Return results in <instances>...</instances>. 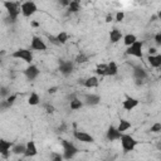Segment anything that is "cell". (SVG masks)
Here are the masks:
<instances>
[{
  "label": "cell",
  "mask_w": 161,
  "mask_h": 161,
  "mask_svg": "<svg viewBox=\"0 0 161 161\" xmlns=\"http://www.w3.org/2000/svg\"><path fill=\"white\" fill-rule=\"evenodd\" d=\"M20 3L14 2H4V6L8 10V17L11 22H15L20 14Z\"/></svg>",
  "instance_id": "1"
},
{
  "label": "cell",
  "mask_w": 161,
  "mask_h": 161,
  "mask_svg": "<svg viewBox=\"0 0 161 161\" xmlns=\"http://www.w3.org/2000/svg\"><path fill=\"white\" fill-rule=\"evenodd\" d=\"M61 141H62V145H63V157L65 160L73 159L79 152V150L71 141H67V140H61Z\"/></svg>",
  "instance_id": "2"
},
{
  "label": "cell",
  "mask_w": 161,
  "mask_h": 161,
  "mask_svg": "<svg viewBox=\"0 0 161 161\" xmlns=\"http://www.w3.org/2000/svg\"><path fill=\"white\" fill-rule=\"evenodd\" d=\"M120 140H121V145H122V149H124V151L125 152H130V151H133V149L136 147V145H137V141L133 139L131 135H121V137H120Z\"/></svg>",
  "instance_id": "3"
},
{
  "label": "cell",
  "mask_w": 161,
  "mask_h": 161,
  "mask_svg": "<svg viewBox=\"0 0 161 161\" xmlns=\"http://www.w3.org/2000/svg\"><path fill=\"white\" fill-rule=\"evenodd\" d=\"M13 58H17V59H23L26 63H32L33 62V53L30 49H25V48H20L18 50H15L14 53L11 54Z\"/></svg>",
  "instance_id": "4"
},
{
  "label": "cell",
  "mask_w": 161,
  "mask_h": 161,
  "mask_svg": "<svg viewBox=\"0 0 161 161\" xmlns=\"http://www.w3.org/2000/svg\"><path fill=\"white\" fill-rule=\"evenodd\" d=\"M37 10H38V8H37L35 3H33V2H25L20 5V13L25 18H30L33 14H35Z\"/></svg>",
  "instance_id": "5"
},
{
  "label": "cell",
  "mask_w": 161,
  "mask_h": 161,
  "mask_svg": "<svg viewBox=\"0 0 161 161\" xmlns=\"http://www.w3.org/2000/svg\"><path fill=\"white\" fill-rule=\"evenodd\" d=\"M142 47H143V43L140 42V40H136L135 43L132 45H130L126 50V54L128 56H133L136 58H142Z\"/></svg>",
  "instance_id": "6"
},
{
  "label": "cell",
  "mask_w": 161,
  "mask_h": 161,
  "mask_svg": "<svg viewBox=\"0 0 161 161\" xmlns=\"http://www.w3.org/2000/svg\"><path fill=\"white\" fill-rule=\"evenodd\" d=\"M73 136L74 139H77L78 141L80 142H84V143H92V142H95V139H93V136H91L89 133L87 132H83V131H73Z\"/></svg>",
  "instance_id": "7"
},
{
  "label": "cell",
  "mask_w": 161,
  "mask_h": 161,
  "mask_svg": "<svg viewBox=\"0 0 161 161\" xmlns=\"http://www.w3.org/2000/svg\"><path fill=\"white\" fill-rule=\"evenodd\" d=\"M73 63L69 62V61H63L61 59L59 61V71L63 76H69L72 72H73Z\"/></svg>",
  "instance_id": "8"
},
{
  "label": "cell",
  "mask_w": 161,
  "mask_h": 161,
  "mask_svg": "<svg viewBox=\"0 0 161 161\" xmlns=\"http://www.w3.org/2000/svg\"><path fill=\"white\" fill-rule=\"evenodd\" d=\"M13 142L10 141H6L4 139H0V155H2L3 157L8 159L9 157V154H10V149L13 147Z\"/></svg>",
  "instance_id": "9"
},
{
  "label": "cell",
  "mask_w": 161,
  "mask_h": 161,
  "mask_svg": "<svg viewBox=\"0 0 161 161\" xmlns=\"http://www.w3.org/2000/svg\"><path fill=\"white\" fill-rule=\"evenodd\" d=\"M30 48H32L33 50L43 52V50H47V44L42 40V38H39V37H33Z\"/></svg>",
  "instance_id": "10"
},
{
  "label": "cell",
  "mask_w": 161,
  "mask_h": 161,
  "mask_svg": "<svg viewBox=\"0 0 161 161\" xmlns=\"http://www.w3.org/2000/svg\"><path fill=\"white\" fill-rule=\"evenodd\" d=\"M24 74H25V77L28 78V79L33 80V79H35V78L39 76V69H38V67H37V65L30 64L29 67H26V68H25Z\"/></svg>",
  "instance_id": "11"
},
{
  "label": "cell",
  "mask_w": 161,
  "mask_h": 161,
  "mask_svg": "<svg viewBox=\"0 0 161 161\" xmlns=\"http://www.w3.org/2000/svg\"><path fill=\"white\" fill-rule=\"evenodd\" d=\"M139 100L137 98H133V97H126V100L124 101V103H122V107L126 110V111H131V110H133L135 107H137L139 106Z\"/></svg>",
  "instance_id": "12"
},
{
  "label": "cell",
  "mask_w": 161,
  "mask_h": 161,
  "mask_svg": "<svg viewBox=\"0 0 161 161\" xmlns=\"http://www.w3.org/2000/svg\"><path fill=\"white\" fill-rule=\"evenodd\" d=\"M38 154V150H37V146H35V142L34 141H29L28 143L25 145V152H24V156L25 157H33Z\"/></svg>",
  "instance_id": "13"
},
{
  "label": "cell",
  "mask_w": 161,
  "mask_h": 161,
  "mask_svg": "<svg viewBox=\"0 0 161 161\" xmlns=\"http://www.w3.org/2000/svg\"><path fill=\"white\" fill-rule=\"evenodd\" d=\"M121 135H122V133L118 132V130L116 127L110 126L108 130H107V135L106 136H107V139H108L110 141H115V140H120Z\"/></svg>",
  "instance_id": "14"
},
{
  "label": "cell",
  "mask_w": 161,
  "mask_h": 161,
  "mask_svg": "<svg viewBox=\"0 0 161 161\" xmlns=\"http://www.w3.org/2000/svg\"><path fill=\"white\" fill-rule=\"evenodd\" d=\"M100 101H101V97L98 95H93V93L86 95V97H84V102L88 106H96V104L100 103Z\"/></svg>",
  "instance_id": "15"
},
{
  "label": "cell",
  "mask_w": 161,
  "mask_h": 161,
  "mask_svg": "<svg viewBox=\"0 0 161 161\" xmlns=\"http://www.w3.org/2000/svg\"><path fill=\"white\" fill-rule=\"evenodd\" d=\"M133 77H135V79L143 80L147 78V72L143 68H141V67H135V68H133Z\"/></svg>",
  "instance_id": "16"
},
{
  "label": "cell",
  "mask_w": 161,
  "mask_h": 161,
  "mask_svg": "<svg viewBox=\"0 0 161 161\" xmlns=\"http://www.w3.org/2000/svg\"><path fill=\"white\" fill-rule=\"evenodd\" d=\"M98 82L100 80H98L97 77H89V78L83 80V86L86 88H96L98 86Z\"/></svg>",
  "instance_id": "17"
},
{
  "label": "cell",
  "mask_w": 161,
  "mask_h": 161,
  "mask_svg": "<svg viewBox=\"0 0 161 161\" xmlns=\"http://www.w3.org/2000/svg\"><path fill=\"white\" fill-rule=\"evenodd\" d=\"M147 61H149V63L151 64V67H154V68H160V67H161V56L160 54L149 56Z\"/></svg>",
  "instance_id": "18"
},
{
  "label": "cell",
  "mask_w": 161,
  "mask_h": 161,
  "mask_svg": "<svg viewBox=\"0 0 161 161\" xmlns=\"http://www.w3.org/2000/svg\"><path fill=\"white\" fill-rule=\"evenodd\" d=\"M121 38H122V33H121L117 28H113L111 30V33H110V40L112 43H117V42L121 40Z\"/></svg>",
  "instance_id": "19"
},
{
  "label": "cell",
  "mask_w": 161,
  "mask_h": 161,
  "mask_svg": "<svg viewBox=\"0 0 161 161\" xmlns=\"http://www.w3.org/2000/svg\"><path fill=\"white\" fill-rule=\"evenodd\" d=\"M118 72V67L115 62H110L108 64H107V72H106V76H116Z\"/></svg>",
  "instance_id": "20"
},
{
  "label": "cell",
  "mask_w": 161,
  "mask_h": 161,
  "mask_svg": "<svg viewBox=\"0 0 161 161\" xmlns=\"http://www.w3.org/2000/svg\"><path fill=\"white\" fill-rule=\"evenodd\" d=\"M11 152L15 155H24L25 152V145L24 143H15L11 147Z\"/></svg>",
  "instance_id": "21"
},
{
  "label": "cell",
  "mask_w": 161,
  "mask_h": 161,
  "mask_svg": "<svg viewBox=\"0 0 161 161\" xmlns=\"http://www.w3.org/2000/svg\"><path fill=\"white\" fill-rule=\"evenodd\" d=\"M136 40H137V37H136L135 34H127V35L124 37V43H125L126 47L132 45L133 43L136 42Z\"/></svg>",
  "instance_id": "22"
},
{
  "label": "cell",
  "mask_w": 161,
  "mask_h": 161,
  "mask_svg": "<svg viewBox=\"0 0 161 161\" xmlns=\"http://www.w3.org/2000/svg\"><path fill=\"white\" fill-rule=\"evenodd\" d=\"M71 110L72 111H77V110H80L82 108V106H83V102L80 101V100H78V98H73V100H71Z\"/></svg>",
  "instance_id": "23"
},
{
  "label": "cell",
  "mask_w": 161,
  "mask_h": 161,
  "mask_svg": "<svg viewBox=\"0 0 161 161\" xmlns=\"http://www.w3.org/2000/svg\"><path fill=\"white\" fill-rule=\"evenodd\" d=\"M131 127V124L128 122V121H126V120H121L120 121V125H118V127H117V130H118V132H125V131H127L128 128Z\"/></svg>",
  "instance_id": "24"
},
{
  "label": "cell",
  "mask_w": 161,
  "mask_h": 161,
  "mask_svg": "<svg viewBox=\"0 0 161 161\" xmlns=\"http://www.w3.org/2000/svg\"><path fill=\"white\" fill-rule=\"evenodd\" d=\"M80 10V4L79 2H77V0H74V2H71L69 5H68V11L69 13H77Z\"/></svg>",
  "instance_id": "25"
},
{
  "label": "cell",
  "mask_w": 161,
  "mask_h": 161,
  "mask_svg": "<svg viewBox=\"0 0 161 161\" xmlns=\"http://www.w3.org/2000/svg\"><path fill=\"white\" fill-rule=\"evenodd\" d=\"M39 102H40V98H39V96L37 95V93H32V95L29 96V98H28V103L30 106H37Z\"/></svg>",
  "instance_id": "26"
},
{
  "label": "cell",
  "mask_w": 161,
  "mask_h": 161,
  "mask_svg": "<svg viewBox=\"0 0 161 161\" xmlns=\"http://www.w3.org/2000/svg\"><path fill=\"white\" fill-rule=\"evenodd\" d=\"M10 95H11V93H10V88L9 87H6V86H2V87H0V97H2V98L6 100Z\"/></svg>",
  "instance_id": "27"
},
{
  "label": "cell",
  "mask_w": 161,
  "mask_h": 161,
  "mask_svg": "<svg viewBox=\"0 0 161 161\" xmlns=\"http://www.w3.org/2000/svg\"><path fill=\"white\" fill-rule=\"evenodd\" d=\"M106 72H107V64L102 63V64H98V65H97V68H96V73H97L98 76L103 77V76H106Z\"/></svg>",
  "instance_id": "28"
},
{
  "label": "cell",
  "mask_w": 161,
  "mask_h": 161,
  "mask_svg": "<svg viewBox=\"0 0 161 161\" xmlns=\"http://www.w3.org/2000/svg\"><path fill=\"white\" fill-rule=\"evenodd\" d=\"M57 39H58V42H59L61 45H62V44H65L67 40H68V34H67L65 32H62V33H59V34L57 35Z\"/></svg>",
  "instance_id": "29"
},
{
  "label": "cell",
  "mask_w": 161,
  "mask_h": 161,
  "mask_svg": "<svg viewBox=\"0 0 161 161\" xmlns=\"http://www.w3.org/2000/svg\"><path fill=\"white\" fill-rule=\"evenodd\" d=\"M88 61V57L86 54H83V53H79V54L76 57V63L78 64H82V63H86Z\"/></svg>",
  "instance_id": "30"
},
{
  "label": "cell",
  "mask_w": 161,
  "mask_h": 161,
  "mask_svg": "<svg viewBox=\"0 0 161 161\" xmlns=\"http://www.w3.org/2000/svg\"><path fill=\"white\" fill-rule=\"evenodd\" d=\"M10 104L6 102V100H3V101H0V111H5L8 108H10Z\"/></svg>",
  "instance_id": "31"
},
{
  "label": "cell",
  "mask_w": 161,
  "mask_h": 161,
  "mask_svg": "<svg viewBox=\"0 0 161 161\" xmlns=\"http://www.w3.org/2000/svg\"><path fill=\"white\" fill-rule=\"evenodd\" d=\"M17 98H18V95H17V93H13V95H10V96L6 98V102H8L10 106H13V103L17 101Z\"/></svg>",
  "instance_id": "32"
},
{
  "label": "cell",
  "mask_w": 161,
  "mask_h": 161,
  "mask_svg": "<svg viewBox=\"0 0 161 161\" xmlns=\"http://www.w3.org/2000/svg\"><path fill=\"white\" fill-rule=\"evenodd\" d=\"M161 131V124L160 122H156L155 125H152V127H151V132H154V133H159Z\"/></svg>",
  "instance_id": "33"
},
{
  "label": "cell",
  "mask_w": 161,
  "mask_h": 161,
  "mask_svg": "<svg viewBox=\"0 0 161 161\" xmlns=\"http://www.w3.org/2000/svg\"><path fill=\"white\" fill-rule=\"evenodd\" d=\"M48 39H49V42H50L52 44H54V45H61L59 42H58V39H57V37H54V35H48Z\"/></svg>",
  "instance_id": "34"
},
{
  "label": "cell",
  "mask_w": 161,
  "mask_h": 161,
  "mask_svg": "<svg viewBox=\"0 0 161 161\" xmlns=\"http://www.w3.org/2000/svg\"><path fill=\"white\" fill-rule=\"evenodd\" d=\"M124 18H125V13L124 11H118L117 14H116V20L118 22V23H121L124 20Z\"/></svg>",
  "instance_id": "35"
},
{
  "label": "cell",
  "mask_w": 161,
  "mask_h": 161,
  "mask_svg": "<svg viewBox=\"0 0 161 161\" xmlns=\"http://www.w3.org/2000/svg\"><path fill=\"white\" fill-rule=\"evenodd\" d=\"M52 161H63V156L61 154H52Z\"/></svg>",
  "instance_id": "36"
},
{
  "label": "cell",
  "mask_w": 161,
  "mask_h": 161,
  "mask_svg": "<svg viewBox=\"0 0 161 161\" xmlns=\"http://www.w3.org/2000/svg\"><path fill=\"white\" fill-rule=\"evenodd\" d=\"M44 108H45V111H47L48 113H53V112L56 111L54 107H53L52 104H49V103H45V104H44Z\"/></svg>",
  "instance_id": "37"
},
{
  "label": "cell",
  "mask_w": 161,
  "mask_h": 161,
  "mask_svg": "<svg viewBox=\"0 0 161 161\" xmlns=\"http://www.w3.org/2000/svg\"><path fill=\"white\" fill-rule=\"evenodd\" d=\"M155 42H156L157 45H161V33H157L155 35Z\"/></svg>",
  "instance_id": "38"
},
{
  "label": "cell",
  "mask_w": 161,
  "mask_h": 161,
  "mask_svg": "<svg viewBox=\"0 0 161 161\" xmlns=\"http://www.w3.org/2000/svg\"><path fill=\"white\" fill-rule=\"evenodd\" d=\"M58 91V87L56 86V87H50L49 89H48V93H49V95H53V93H56Z\"/></svg>",
  "instance_id": "39"
},
{
  "label": "cell",
  "mask_w": 161,
  "mask_h": 161,
  "mask_svg": "<svg viewBox=\"0 0 161 161\" xmlns=\"http://www.w3.org/2000/svg\"><path fill=\"white\" fill-rule=\"evenodd\" d=\"M149 53H150V56H156V54H157V49L152 47V48L149 49Z\"/></svg>",
  "instance_id": "40"
},
{
  "label": "cell",
  "mask_w": 161,
  "mask_h": 161,
  "mask_svg": "<svg viewBox=\"0 0 161 161\" xmlns=\"http://www.w3.org/2000/svg\"><path fill=\"white\" fill-rule=\"evenodd\" d=\"M112 19H113L112 14H108V15L106 17V23H111V22H112Z\"/></svg>",
  "instance_id": "41"
},
{
  "label": "cell",
  "mask_w": 161,
  "mask_h": 161,
  "mask_svg": "<svg viewBox=\"0 0 161 161\" xmlns=\"http://www.w3.org/2000/svg\"><path fill=\"white\" fill-rule=\"evenodd\" d=\"M69 3H71V2H68V0H62V2H61L62 5H67V6L69 5Z\"/></svg>",
  "instance_id": "42"
},
{
  "label": "cell",
  "mask_w": 161,
  "mask_h": 161,
  "mask_svg": "<svg viewBox=\"0 0 161 161\" xmlns=\"http://www.w3.org/2000/svg\"><path fill=\"white\" fill-rule=\"evenodd\" d=\"M5 54V50H2L0 52V64H2V62H3V56Z\"/></svg>",
  "instance_id": "43"
},
{
  "label": "cell",
  "mask_w": 161,
  "mask_h": 161,
  "mask_svg": "<svg viewBox=\"0 0 161 161\" xmlns=\"http://www.w3.org/2000/svg\"><path fill=\"white\" fill-rule=\"evenodd\" d=\"M135 80H136V84L137 86H141L143 83V80H141V79H135Z\"/></svg>",
  "instance_id": "44"
},
{
  "label": "cell",
  "mask_w": 161,
  "mask_h": 161,
  "mask_svg": "<svg viewBox=\"0 0 161 161\" xmlns=\"http://www.w3.org/2000/svg\"><path fill=\"white\" fill-rule=\"evenodd\" d=\"M58 130H59V131H61V132H64V130H65V125H64V124H63V125H62V126H61V127H59V128H58Z\"/></svg>",
  "instance_id": "45"
},
{
  "label": "cell",
  "mask_w": 161,
  "mask_h": 161,
  "mask_svg": "<svg viewBox=\"0 0 161 161\" xmlns=\"http://www.w3.org/2000/svg\"><path fill=\"white\" fill-rule=\"evenodd\" d=\"M32 25L34 26V28H38V26H39V24H38L37 22H33V23H32Z\"/></svg>",
  "instance_id": "46"
},
{
  "label": "cell",
  "mask_w": 161,
  "mask_h": 161,
  "mask_svg": "<svg viewBox=\"0 0 161 161\" xmlns=\"http://www.w3.org/2000/svg\"><path fill=\"white\" fill-rule=\"evenodd\" d=\"M155 20H157V15H152L151 17V22H155Z\"/></svg>",
  "instance_id": "47"
},
{
  "label": "cell",
  "mask_w": 161,
  "mask_h": 161,
  "mask_svg": "<svg viewBox=\"0 0 161 161\" xmlns=\"http://www.w3.org/2000/svg\"><path fill=\"white\" fill-rule=\"evenodd\" d=\"M19 161H25V160H19Z\"/></svg>",
  "instance_id": "48"
}]
</instances>
